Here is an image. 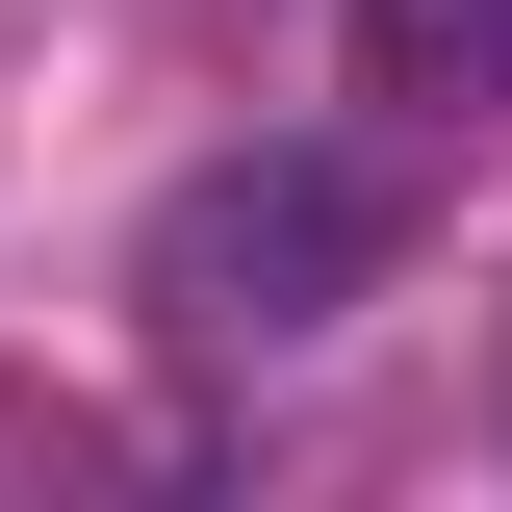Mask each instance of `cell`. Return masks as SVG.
I'll return each instance as SVG.
<instances>
[{"label":"cell","instance_id":"6da1fadb","mask_svg":"<svg viewBox=\"0 0 512 512\" xmlns=\"http://www.w3.org/2000/svg\"><path fill=\"white\" fill-rule=\"evenodd\" d=\"M384 282V180L359 154H205V180H154V231H128V308L180 333V359H282V333H333Z\"/></svg>","mask_w":512,"mask_h":512},{"label":"cell","instance_id":"7a4b0ae2","mask_svg":"<svg viewBox=\"0 0 512 512\" xmlns=\"http://www.w3.org/2000/svg\"><path fill=\"white\" fill-rule=\"evenodd\" d=\"M359 77L436 103V128H487V103H512V0H359Z\"/></svg>","mask_w":512,"mask_h":512}]
</instances>
